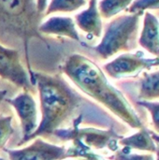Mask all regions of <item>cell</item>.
<instances>
[{
	"label": "cell",
	"instance_id": "9c48e42d",
	"mask_svg": "<svg viewBox=\"0 0 159 160\" xmlns=\"http://www.w3.org/2000/svg\"><path fill=\"white\" fill-rule=\"evenodd\" d=\"M5 100L13 107L20 118L22 139L18 145H22V143L37 129L38 126L36 101L28 91H23L15 98H5Z\"/></svg>",
	"mask_w": 159,
	"mask_h": 160
},
{
	"label": "cell",
	"instance_id": "2e32d148",
	"mask_svg": "<svg viewBox=\"0 0 159 160\" xmlns=\"http://www.w3.org/2000/svg\"><path fill=\"white\" fill-rule=\"evenodd\" d=\"M87 4V0H49L44 15L54 13H70L79 10Z\"/></svg>",
	"mask_w": 159,
	"mask_h": 160
},
{
	"label": "cell",
	"instance_id": "6da1fadb",
	"mask_svg": "<svg viewBox=\"0 0 159 160\" xmlns=\"http://www.w3.org/2000/svg\"><path fill=\"white\" fill-rule=\"evenodd\" d=\"M62 72L85 95L100 103L132 128H143L140 117L121 91L115 88L103 70L90 58L80 53L69 55Z\"/></svg>",
	"mask_w": 159,
	"mask_h": 160
},
{
	"label": "cell",
	"instance_id": "44dd1931",
	"mask_svg": "<svg viewBox=\"0 0 159 160\" xmlns=\"http://www.w3.org/2000/svg\"><path fill=\"white\" fill-rule=\"evenodd\" d=\"M48 3H49V0H36L37 9V11H38V13L40 15L44 13Z\"/></svg>",
	"mask_w": 159,
	"mask_h": 160
},
{
	"label": "cell",
	"instance_id": "603a6c76",
	"mask_svg": "<svg viewBox=\"0 0 159 160\" xmlns=\"http://www.w3.org/2000/svg\"><path fill=\"white\" fill-rule=\"evenodd\" d=\"M80 160H103L102 158H80Z\"/></svg>",
	"mask_w": 159,
	"mask_h": 160
},
{
	"label": "cell",
	"instance_id": "3957f363",
	"mask_svg": "<svg viewBox=\"0 0 159 160\" xmlns=\"http://www.w3.org/2000/svg\"><path fill=\"white\" fill-rule=\"evenodd\" d=\"M40 16L37 9L36 0H0V26L22 41L32 84L34 71L29 61L28 46L32 38L44 40L38 32Z\"/></svg>",
	"mask_w": 159,
	"mask_h": 160
},
{
	"label": "cell",
	"instance_id": "5bb4252c",
	"mask_svg": "<svg viewBox=\"0 0 159 160\" xmlns=\"http://www.w3.org/2000/svg\"><path fill=\"white\" fill-rule=\"evenodd\" d=\"M159 72L158 70L153 72L144 71L142 78L140 81L139 99L144 101L158 100L159 98Z\"/></svg>",
	"mask_w": 159,
	"mask_h": 160
},
{
	"label": "cell",
	"instance_id": "52a82bcc",
	"mask_svg": "<svg viewBox=\"0 0 159 160\" xmlns=\"http://www.w3.org/2000/svg\"><path fill=\"white\" fill-rule=\"evenodd\" d=\"M0 78L7 80L15 86L30 92L33 84L29 73L21 61L19 51L7 48L0 43Z\"/></svg>",
	"mask_w": 159,
	"mask_h": 160
},
{
	"label": "cell",
	"instance_id": "5b68a950",
	"mask_svg": "<svg viewBox=\"0 0 159 160\" xmlns=\"http://www.w3.org/2000/svg\"><path fill=\"white\" fill-rule=\"evenodd\" d=\"M82 115H80L73 122V126L70 128H59L53 132V135L61 139L62 141L68 142L73 139H77L90 149H109L115 153L119 150L118 142L123 136L117 134L113 128L109 129H98L94 128H81V121Z\"/></svg>",
	"mask_w": 159,
	"mask_h": 160
},
{
	"label": "cell",
	"instance_id": "277c9868",
	"mask_svg": "<svg viewBox=\"0 0 159 160\" xmlns=\"http://www.w3.org/2000/svg\"><path fill=\"white\" fill-rule=\"evenodd\" d=\"M140 14L127 13L113 18L101 35L100 42L94 47L95 52L102 59H108L121 52H128L139 32Z\"/></svg>",
	"mask_w": 159,
	"mask_h": 160
},
{
	"label": "cell",
	"instance_id": "7c38bea8",
	"mask_svg": "<svg viewBox=\"0 0 159 160\" xmlns=\"http://www.w3.org/2000/svg\"><path fill=\"white\" fill-rule=\"evenodd\" d=\"M142 30L139 36V45L148 53L158 57V17L151 11H145Z\"/></svg>",
	"mask_w": 159,
	"mask_h": 160
},
{
	"label": "cell",
	"instance_id": "8992f818",
	"mask_svg": "<svg viewBox=\"0 0 159 160\" xmlns=\"http://www.w3.org/2000/svg\"><path fill=\"white\" fill-rule=\"evenodd\" d=\"M158 57H147L144 52H124L103 66L105 72L113 79L135 77L142 71L158 66Z\"/></svg>",
	"mask_w": 159,
	"mask_h": 160
},
{
	"label": "cell",
	"instance_id": "7402d4cb",
	"mask_svg": "<svg viewBox=\"0 0 159 160\" xmlns=\"http://www.w3.org/2000/svg\"><path fill=\"white\" fill-rule=\"evenodd\" d=\"M7 90H1L0 89V104L5 100V98L7 97Z\"/></svg>",
	"mask_w": 159,
	"mask_h": 160
},
{
	"label": "cell",
	"instance_id": "ba28073f",
	"mask_svg": "<svg viewBox=\"0 0 159 160\" xmlns=\"http://www.w3.org/2000/svg\"><path fill=\"white\" fill-rule=\"evenodd\" d=\"M32 144L22 149H5L9 160H62L67 158V148L34 139Z\"/></svg>",
	"mask_w": 159,
	"mask_h": 160
},
{
	"label": "cell",
	"instance_id": "ffe728a7",
	"mask_svg": "<svg viewBox=\"0 0 159 160\" xmlns=\"http://www.w3.org/2000/svg\"><path fill=\"white\" fill-rule=\"evenodd\" d=\"M113 160H156L153 154H132L131 152L116 151L112 157Z\"/></svg>",
	"mask_w": 159,
	"mask_h": 160
},
{
	"label": "cell",
	"instance_id": "cb8c5ba5",
	"mask_svg": "<svg viewBox=\"0 0 159 160\" xmlns=\"http://www.w3.org/2000/svg\"><path fill=\"white\" fill-rule=\"evenodd\" d=\"M0 160H4V159H3V158H0Z\"/></svg>",
	"mask_w": 159,
	"mask_h": 160
},
{
	"label": "cell",
	"instance_id": "9a60e30c",
	"mask_svg": "<svg viewBox=\"0 0 159 160\" xmlns=\"http://www.w3.org/2000/svg\"><path fill=\"white\" fill-rule=\"evenodd\" d=\"M133 0H99L97 8L101 18L112 19L127 9Z\"/></svg>",
	"mask_w": 159,
	"mask_h": 160
},
{
	"label": "cell",
	"instance_id": "e0dca14e",
	"mask_svg": "<svg viewBox=\"0 0 159 160\" xmlns=\"http://www.w3.org/2000/svg\"><path fill=\"white\" fill-rule=\"evenodd\" d=\"M159 8V0H133L127 8V13L142 15L145 11L157 10Z\"/></svg>",
	"mask_w": 159,
	"mask_h": 160
},
{
	"label": "cell",
	"instance_id": "ac0fdd59",
	"mask_svg": "<svg viewBox=\"0 0 159 160\" xmlns=\"http://www.w3.org/2000/svg\"><path fill=\"white\" fill-rule=\"evenodd\" d=\"M13 132L12 116L0 114V149H5V145Z\"/></svg>",
	"mask_w": 159,
	"mask_h": 160
},
{
	"label": "cell",
	"instance_id": "d6986e66",
	"mask_svg": "<svg viewBox=\"0 0 159 160\" xmlns=\"http://www.w3.org/2000/svg\"><path fill=\"white\" fill-rule=\"evenodd\" d=\"M138 104L143 108H145L152 119V125L157 132L159 130V103L157 100L156 101H144V100H140Z\"/></svg>",
	"mask_w": 159,
	"mask_h": 160
},
{
	"label": "cell",
	"instance_id": "30bf717a",
	"mask_svg": "<svg viewBox=\"0 0 159 160\" xmlns=\"http://www.w3.org/2000/svg\"><path fill=\"white\" fill-rule=\"evenodd\" d=\"M41 35L67 38L75 41H81V37L74 19L69 16H51L38 25Z\"/></svg>",
	"mask_w": 159,
	"mask_h": 160
},
{
	"label": "cell",
	"instance_id": "8fae6325",
	"mask_svg": "<svg viewBox=\"0 0 159 160\" xmlns=\"http://www.w3.org/2000/svg\"><path fill=\"white\" fill-rule=\"evenodd\" d=\"M98 0H89L88 7L75 15L74 22L81 31L89 38H98L103 32L102 18L97 8Z\"/></svg>",
	"mask_w": 159,
	"mask_h": 160
},
{
	"label": "cell",
	"instance_id": "7a4b0ae2",
	"mask_svg": "<svg viewBox=\"0 0 159 160\" xmlns=\"http://www.w3.org/2000/svg\"><path fill=\"white\" fill-rule=\"evenodd\" d=\"M33 84L37 87L41 121L37 129L22 143L51 135L66 124L80 107V96L59 76L34 72Z\"/></svg>",
	"mask_w": 159,
	"mask_h": 160
},
{
	"label": "cell",
	"instance_id": "4fadbf2b",
	"mask_svg": "<svg viewBox=\"0 0 159 160\" xmlns=\"http://www.w3.org/2000/svg\"><path fill=\"white\" fill-rule=\"evenodd\" d=\"M154 133L149 131L144 127L140 128V130L127 138H122L119 140L118 144L123 146L122 151L131 152L132 150H139L143 152L157 153V144L153 139Z\"/></svg>",
	"mask_w": 159,
	"mask_h": 160
}]
</instances>
